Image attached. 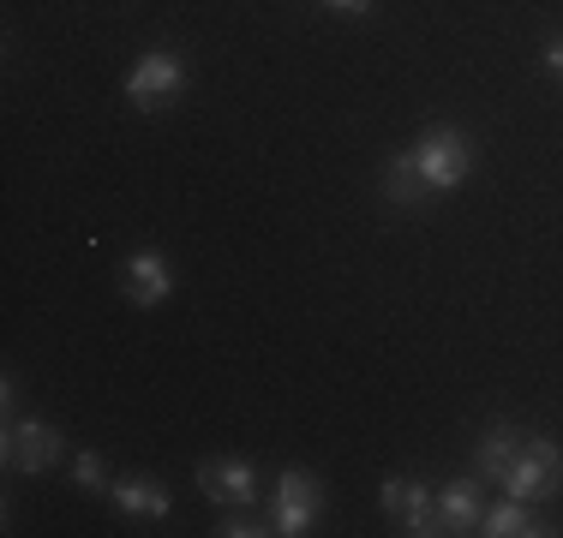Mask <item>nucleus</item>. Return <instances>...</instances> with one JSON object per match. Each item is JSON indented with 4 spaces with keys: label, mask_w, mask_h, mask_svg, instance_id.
I'll return each instance as SVG.
<instances>
[{
    "label": "nucleus",
    "mask_w": 563,
    "mask_h": 538,
    "mask_svg": "<svg viewBox=\"0 0 563 538\" xmlns=\"http://www.w3.org/2000/svg\"><path fill=\"white\" fill-rule=\"evenodd\" d=\"M384 198H390V210H420L426 198H438L432 186H426L420 156H413V150H401V156L384 161Z\"/></svg>",
    "instance_id": "obj_9"
},
{
    "label": "nucleus",
    "mask_w": 563,
    "mask_h": 538,
    "mask_svg": "<svg viewBox=\"0 0 563 538\" xmlns=\"http://www.w3.org/2000/svg\"><path fill=\"white\" fill-rule=\"evenodd\" d=\"M186 90V60L168 48H151L139 66L126 72V102L132 108H168Z\"/></svg>",
    "instance_id": "obj_4"
},
{
    "label": "nucleus",
    "mask_w": 563,
    "mask_h": 538,
    "mask_svg": "<svg viewBox=\"0 0 563 538\" xmlns=\"http://www.w3.org/2000/svg\"><path fill=\"white\" fill-rule=\"evenodd\" d=\"M479 520H486V503H479L474 479H455L438 491V527L444 533H479Z\"/></svg>",
    "instance_id": "obj_10"
},
{
    "label": "nucleus",
    "mask_w": 563,
    "mask_h": 538,
    "mask_svg": "<svg viewBox=\"0 0 563 538\" xmlns=\"http://www.w3.org/2000/svg\"><path fill=\"white\" fill-rule=\"evenodd\" d=\"M504 491L521 496V503H552V496H563V449L552 437H528L504 473Z\"/></svg>",
    "instance_id": "obj_1"
},
{
    "label": "nucleus",
    "mask_w": 563,
    "mask_h": 538,
    "mask_svg": "<svg viewBox=\"0 0 563 538\" xmlns=\"http://www.w3.org/2000/svg\"><path fill=\"white\" fill-rule=\"evenodd\" d=\"M60 455H66L60 430L43 425V419H24V425L0 430V461H7V473H48Z\"/></svg>",
    "instance_id": "obj_3"
},
{
    "label": "nucleus",
    "mask_w": 563,
    "mask_h": 538,
    "mask_svg": "<svg viewBox=\"0 0 563 538\" xmlns=\"http://www.w3.org/2000/svg\"><path fill=\"white\" fill-rule=\"evenodd\" d=\"M109 496H114V508H120V515H132V520H168V508H174V496H168L156 479H144V473L120 479Z\"/></svg>",
    "instance_id": "obj_11"
},
{
    "label": "nucleus",
    "mask_w": 563,
    "mask_h": 538,
    "mask_svg": "<svg viewBox=\"0 0 563 538\" xmlns=\"http://www.w3.org/2000/svg\"><path fill=\"white\" fill-rule=\"evenodd\" d=\"M479 533L486 538H545L552 527H545L540 515H533L521 496H509V503H498V508H486V520H479Z\"/></svg>",
    "instance_id": "obj_13"
},
{
    "label": "nucleus",
    "mask_w": 563,
    "mask_h": 538,
    "mask_svg": "<svg viewBox=\"0 0 563 538\" xmlns=\"http://www.w3.org/2000/svg\"><path fill=\"white\" fill-rule=\"evenodd\" d=\"M318 503H324L318 479L306 473V467H288V473L276 479V533H282V538H300L306 527H312Z\"/></svg>",
    "instance_id": "obj_7"
},
{
    "label": "nucleus",
    "mask_w": 563,
    "mask_h": 538,
    "mask_svg": "<svg viewBox=\"0 0 563 538\" xmlns=\"http://www.w3.org/2000/svg\"><path fill=\"white\" fill-rule=\"evenodd\" d=\"M384 515H390V520H396V533H408V538H432V533H444V527H438V503H432V491H426L420 479H408V473L384 479Z\"/></svg>",
    "instance_id": "obj_5"
},
{
    "label": "nucleus",
    "mask_w": 563,
    "mask_h": 538,
    "mask_svg": "<svg viewBox=\"0 0 563 538\" xmlns=\"http://www.w3.org/2000/svg\"><path fill=\"white\" fill-rule=\"evenodd\" d=\"M120 293L132 305H163L174 293V269L163 251H132V258H120Z\"/></svg>",
    "instance_id": "obj_8"
},
{
    "label": "nucleus",
    "mask_w": 563,
    "mask_h": 538,
    "mask_svg": "<svg viewBox=\"0 0 563 538\" xmlns=\"http://www.w3.org/2000/svg\"><path fill=\"white\" fill-rule=\"evenodd\" d=\"M521 442H528V430H516L509 419L486 425V437H479V449H474V473H479V479H504L509 461L521 455Z\"/></svg>",
    "instance_id": "obj_12"
},
{
    "label": "nucleus",
    "mask_w": 563,
    "mask_h": 538,
    "mask_svg": "<svg viewBox=\"0 0 563 538\" xmlns=\"http://www.w3.org/2000/svg\"><path fill=\"white\" fill-rule=\"evenodd\" d=\"M540 60H545V72H558V78H563V36H552V43H545Z\"/></svg>",
    "instance_id": "obj_17"
},
{
    "label": "nucleus",
    "mask_w": 563,
    "mask_h": 538,
    "mask_svg": "<svg viewBox=\"0 0 563 538\" xmlns=\"http://www.w3.org/2000/svg\"><path fill=\"white\" fill-rule=\"evenodd\" d=\"M198 491L217 508H246L258 496V467L240 455H210V461H198Z\"/></svg>",
    "instance_id": "obj_6"
},
{
    "label": "nucleus",
    "mask_w": 563,
    "mask_h": 538,
    "mask_svg": "<svg viewBox=\"0 0 563 538\" xmlns=\"http://www.w3.org/2000/svg\"><path fill=\"white\" fill-rule=\"evenodd\" d=\"M264 533H276V527H258L246 515H222V527H217V538H264Z\"/></svg>",
    "instance_id": "obj_15"
},
{
    "label": "nucleus",
    "mask_w": 563,
    "mask_h": 538,
    "mask_svg": "<svg viewBox=\"0 0 563 538\" xmlns=\"http://www.w3.org/2000/svg\"><path fill=\"white\" fill-rule=\"evenodd\" d=\"M73 484H78V491H114V484H109V467H102V455H78V461H73Z\"/></svg>",
    "instance_id": "obj_14"
},
{
    "label": "nucleus",
    "mask_w": 563,
    "mask_h": 538,
    "mask_svg": "<svg viewBox=\"0 0 563 538\" xmlns=\"http://www.w3.org/2000/svg\"><path fill=\"white\" fill-rule=\"evenodd\" d=\"M413 156H420V173H426L432 192H455V186L467 180V168H474V144L455 126H426L420 144H413Z\"/></svg>",
    "instance_id": "obj_2"
},
{
    "label": "nucleus",
    "mask_w": 563,
    "mask_h": 538,
    "mask_svg": "<svg viewBox=\"0 0 563 538\" xmlns=\"http://www.w3.org/2000/svg\"><path fill=\"white\" fill-rule=\"evenodd\" d=\"M330 12H347V19H372L378 12V0H324Z\"/></svg>",
    "instance_id": "obj_16"
}]
</instances>
